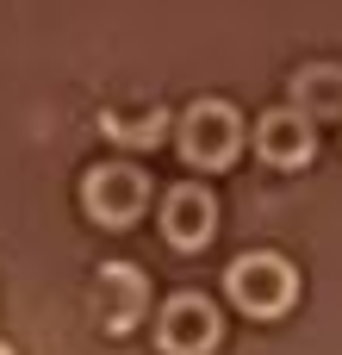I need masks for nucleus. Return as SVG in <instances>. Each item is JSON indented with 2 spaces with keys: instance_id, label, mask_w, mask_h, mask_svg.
Here are the masks:
<instances>
[{
  "instance_id": "4",
  "label": "nucleus",
  "mask_w": 342,
  "mask_h": 355,
  "mask_svg": "<svg viewBox=\"0 0 342 355\" xmlns=\"http://www.w3.org/2000/svg\"><path fill=\"white\" fill-rule=\"evenodd\" d=\"M156 337H162L168 355H206L218 343V312H212V300H206V293H174V300L162 306V318H156Z\"/></svg>"
},
{
  "instance_id": "3",
  "label": "nucleus",
  "mask_w": 342,
  "mask_h": 355,
  "mask_svg": "<svg viewBox=\"0 0 342 355\" xmlns=\"http://www.w3.org/2000/svg\"><path fill=\"white\" fill-rule=\"evenodd\" d=\"M87 212L100 218V225H131L137 212H143V200H150V181H143V168H131V162H106V168H93L87 175Z\"/></svg>"
},
{
  "instance_id": "6",
  "label": "nucleus",
  "mask_w": 342,
  "mask_h": 355,
  "mask_svg": "<svg viewBox=\"0 0 342 355\" xmlns=\"http://www.w3.org/2000/svg\"><path fill=\"white\" fill-rule=\"evenodd\" d=\"M255 150H262V162H274V168H305L312 150H318V137H312V112H305V106H280V112H268V119L255 125Z\"/></svg>"
},
{
  "instance_id": "8",
  "label": "nucleus",
  "mask_w": 342,
  "mask_h": 355,
  "mask_svg": "<svg viewBox=\"0 0 342 355\" xmlns=\"http://www.w3.org/2000/svg\"><path fill=\"white\" fill-rule=\"evenodd\" d=\"M293 100L312 119H342V62H305L293 75Z\"/></svg>"
},
{
  "instance_id": "1",
  "label": "nucleus",
  "mask_w": 342,
  "mask_h": 355,
  "mask_svg": "<svg viewBox=\"0 0 342 355\" xmlns=\"http://www.w3.org/2000/svg\"><path fill=\"white\" fill-rule=\"evenodd\" d=\"M224 293H231L237 312H249V318H280V312L299 300V275H293L287 256L255 250V256H237V262L224 268Z\"/></svg>"
},
{
  "instance_id": "7",
  "label": "nucleus",
  "mask_w": 342,
  "mask_h": 355,
  "mask_svg": "<svg viewBox=\"0 0 342 355\" xmlns=\"http://www.w3.org/2000/svg\"><path fill=\"white\" fill-rule=\"evenodd\" d=\"M143 300H150V281H143L137 268L112 262V268L100 275V324H106V331H131V324L143 318Z\"/></svg>"
},
{
  "instance_id": "5",
  "label": "nucleus",
  "mask_w": 342,
  "mask_h": 355,
  "mask_svg": "<svg viewBox=\"0 0 342 355\" xmlns=\"http://www.w3.org/2000/svg\"><path fill=\"white\" fill-rule=\"evenodd\" d=\"M212 231H218V206H212V193L206 187H193V181H181V187H168L162 193V237L174 243V250H206L212 243Z\"/></svg>"
},
{
  "instance_id": "9",
  "label": "nucleus",
  "mask_w": 342,
  "mask_h": 355,
  "mask_svg": "<svg viewBox=\"0 0 342 355\" xmlns=\"http://www.w3.org/2000/svg\"><path fill=\"white\" fill-rule=\"evenodd\" d=\"M162 125H168V119H162V106H150L143 119H125V112H112V119H106V131H112V137H125V144H143V137H162Z\"/></svg>"
},
{
  "instance_id": "10",
  "label": "nucleus",
  "mask_w": 342,
  "mask_h": 355,
  "mask_svg": "<svg viewBox=\"0 0 342 355\" xmlns=\"http://www.w3.org/2000/svg\"><path fill=\"white\" fill-rule=\"evenodd\" d=\"M0 355H6V349H0Z\"/></svg>"
},
{
  "instance_id": "2",
  "label": "nucleus",
  "mask_w": 342,
  "mask_h": 355,
  "mask_svg": "<svg viewBox=\"0 0 342 355\" xmlns=\"http://www.w3.org/2000/svg\"><path fill=\"white\" fill-rule=\"evenodd\" d=\"M174 137H181V156L193 168H231L237 150H243V119L224 100H199V106H187Z\"/></svg>"
}]
</instances>
